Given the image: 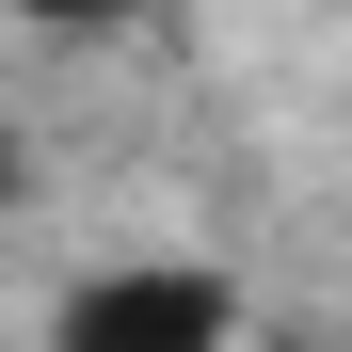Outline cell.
Instances as JSON below:
<instances>
[{
	"mask_svg": "<svg viewBox=\"0 0 352 352\" xmlns=\"http://www.w3.org/2000/svg\"><path fill=\"white\" fill-rule=\"evenodd\" d=\"M241 336V288L208 256H112L48 305V352H224Z\"/></svg>",
	"mask_w": 352,
	"mask_h": 352,
	"instance_id": "cell-1",
	"label": "cell"
},
{
	"mask_svg": "<svg viewBox=\"0 0 352 352\" xmlns=\"http://www.w3.org/2000/svg\"><path fill=\"white\" fill-rule=\"evenodd\" d=\"M32 16H48V32H112L129 0H32Z\"/></svg>",
	"mask_w": 352,
	"mask_h": 352,
	"instance_id": "cell-2",
	"label": "cell"
},
{
	"mask_svg": "<svg viewBox=\"0 0 352 352\" xmlns=\"http://www.w3.org/2000/svg\"><path fill=\"white\" fill-rule=\"evenodd\" d=\"M16 176H32V160H16V129H0V208H16Z\"/></svg>",
	"mask_w": 352,
	"mask_h": 352,
	"instance_id": "cell-3",
	"label": "cell"
}]
</instances>
